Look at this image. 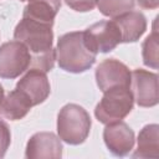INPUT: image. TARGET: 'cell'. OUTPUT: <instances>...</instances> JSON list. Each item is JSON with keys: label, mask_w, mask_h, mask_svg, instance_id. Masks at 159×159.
Listing matches in <instances>:
<instances>
[{"label": "cell", "mask_w": 159, "mask_h": 159, "mask_svg": "<svg viewBox=\"0 0 159 159\" xmlns=\"http://www.w3.org/2000/svg\"><path fill=\"white\" fill-rule=\"evenodd\" d=\"M51 24L22 17L16 25L14 39L21 41L31 55V67L48 72L53 68L56 50L52 47L53 32Z\"/></svg>", "instance_id": "6da1fadb"}, {"label": "cell", "mask_w": 159, "mask_h": 159, "mask_svg": "<svg viewBox=\"0 0 159 159\" xmlns=\"http://www.w3.org/2000/svg\"><path fill=\"white\" fill-rule=\"evenodd\" d=\"M97 52L89 45L84 31H72L60 36L56 47V60L61 70L82 73L96 62Z\"/></svg>", "instance_id": "7a4b0ae2"}, {"label": "cell", "mask_w": 159, "mask_h": 159, "mask_svg": "<svg viewBox=\"0 0 159 159\" xmlns=\"http://www.w3.org/2000/svg\"><path fill=\"white\" fill-rule=\"evenodd\" d=\"M91 117L88 112L76 104L68 103L60 109L57 116V133L58 138L67 144H82L91 130Z\"/></svg>", "instance_id": "3957f363"}, {"label": "cell", "mask_w": 159, "mask_h": 159, "mask_svg": "<svg viewBox=\"0 0 159 159\" xmlns=\"http://www.w3.org/2000/svg\"><path fill=\"white\" fill-rule=\"evenodd\" d=\"M103 97L96 106L94 116L103 124L124 119L133 109L134 97L130 87H114L103 92Z\"/></svg>", "instance_id": "277c9868"}, {"label": "cell", "mask_w": 159, "mask_h": 159, "mask_svg": "<svg viewBox=\"0 0 159 159\" xmlns=\"http://www.w3.org/2000/svg\"><path fill=\"white\" fill-rule=\"evenodd\" d=\"M31 67V55L21 41H9L0 46V77L14 80Z\"/></svg>", "instance_id": "5b68a950"}, {"label": "cell", "mask_w": 159, "mask_h": 159, "mask_svg": "<svg viewBox=\"0 0 159 159\" xmlns=\"http://www.w3.org/2000/svg\"><path fill=\"white\" fill-rule=\"evenodd\" d=\"M86 37L92 48L98 53H107L122 43L120 31L114 20L98 21L84 30Z\"/></svg>", "instance_id": "8992f818"}, {"label": "cell", "mask_w": 159, "mask_h": 159, "mask_svg": "<svg viewBox=\"0 0 159 159\" xmlns=\"http://www.w3.org/2000/svg\"><path fill=\"white\" fill-rule=\"evenodd\" d=\"M130 91L139 107H154L158 104V75L143 68L132 71Z\"/></svg>", "instance_id": "52a82bcc"}, {"label": "cell", "mask_w": 159, "mask_h": 159, "mask_svg": "<svg viewBox=\"0 0 159 159\" xmlns=\"http://www.w3.org/2000/svg\"><path fill=\"white\" fill-rule=\"evenodd\" d=\"M132 72L120 61L107 58L96 68V82L102 92L114 87H130Z\"/></svg>", "instance_id": "ba28073f"}, {"label": "cell", "mask_w": 159, "mask_h": 159, "mask_svg": "<svg viewBox=\"0 0 159 159\" xmlns=\"http://www.w3.org/2000/svg\"><path fill=\"white\" fill-rule=\"evenodd\" d=\"M15 88L31 103L32 107L45 102L51 92L46 72L39 68H30L19 80Z\"/></svg>", "instance_id": "9c48e42d"}, {"label": "cell", "mask_w": 159, "mask_h": 159, "mask_svg": "<svg viewBox=\"0 0 159 159\" xmlns=\"http://www.w3.org/2000/svg\"><path fill=\"white\" fill-rule=\"evenodd\" d=\"M103 140L108 150L116 157H125L134 147V132L123 120L106 124Z\"/></svg>", "instance_id": "30bf717a"}, {"label": "cell", "mask_w": 159, "mask_h": 159, "mask_svg": "<svg viewBox=\"0 0 159 159\" xmlns=\"http://www.w3.org/2000/svg\"><path fill=\"white\" fill-rule=\"evenodd\" d=\"M62 143L52 132L35 133L26 144L25 157L29 159H58L62 157Z\"/></svg>", "instance_id": "8fae6325"}, {"label": "cell", "mask_w": 159, "mask_h": 159, "mask_svg": "<svg viewBox=\"0 0 159 159\" xmlns=\"http://www.w3.org/2000/svg\"><path fill=\"white\" fill-rule=\"evenodd\" d=\"M117 24L122 42H135L147 30V19L139 11H128L113 19Z\"/></svg>", "instance_id": "7c38bea8"}, {"label": "cell", "mask_w": 159, "mask_h": 159, "mask_svg": "<svg viewBox=\"0 0 159 159\" xmlns=\"http://www.w3.org/2000/svg\"><path fill=\"white\" fill-rule=\"evenodd\" d=\"M60 7L61 0H29L24 9L22 17L53 25Z\"/></svg>", "instance_id": "4fadbf2b"}, {"label": "cell", "mask_w": 159, "mask_h": 159, "mask_svg": "<svg viewBox=\"0 0 159 159\" xmlns=\"http://www.w3.org/2000/svg\"><path fill=\"white\" fill-rule=\"evenodd\" d=\"M134 158H159V125L147 124L138 135V145L133 153Z\"/></svg>", "instance_id": "5bb4252c"}, {"label": "cell", "mask_w": 159, "mask_h": 159, "mask_svg": "<svg viewBox=\"0 0 159 159\" xmlns=\"http://www.w3.org/2000/svg\"><path fill=\"white\" fill-rule=\"evenodd\" d=\"M31 108V103L15 88L9 92L6 97H4L0 106V114L10 120H20L29 113Z\"/></svg>", "instance_id": "9a60e30c"}, {"label": "cell", "mask_w": 159, "mask_h": 159, "mask_svg": "<svg viewBox=\"0 0 159 159\" xmlns=\"http://www.w3.org/2000/svg\"><path fill=\"white\" fill-rule=\"evenodd\" d=\"M134 4V0H97L96 6L102 15L114 19L128 11H132Z\"/></svg>", "instance_id": "2e32d148"}, {"label": "cell", "mask_w": 159, "mask_h": 159, "mask_svg": "<svg viewBox=\"0 0 159 159\" xmlns=\"http://www.w3.org/2000/svg\"><path fill=\"white\" fill-rule=\"evenodd\" d=\"M158 31L154 25L153 32L144 40L142 45V56H143V62L145 66L157 70L158 68Z\"/></svg>", "instance_id": "e0dca14e"}, {"label": "cell", "mask_w": 159, "mask_h": 159, "mask_svg": "<svg viewBox=\"0 0 159 159\" xmlns=\"http://www.w3.org/2000/svg\"><path fill=\"white\" fill-rule=\"evenodd\" d=\"M11 143V133L6 122L0 119V158H2Z\"/></svg>", "instance_id": "ac0fdd59"}, {"label": "cell", "mask_w": 159, "mask_h": 159, "mask_svg": "<svg viewBox=\"0 0 159 159\" xmlns=\"http://www.w3.org/2000/svg\"><path fill=\"white\" fill-rule=\"evenodd\" d=\"M65 2L67 4V6H70L75 11L86 12L96 7L97 0H65Z\"/></svg>", "instance_id": "d6986e66"}, {"label": "cell", "mask_w": 159, "mask_h": 159, "mask_svg": "<svg viewBox=\"0 0 159 159\" xmlns=\"http://www.w3.org/2000/svg\"><path fill=\"white\" fill-rule=\"evenodd\" d=\"M137 2L142 9L147 10H154L159 7V0H137Z\"/></svg>", "instance_id": "ffe728a7"}, {"label": "cell", "mask_w": 159, "mask_h": 159, "mask_svg": "<svg viewBox=\"0 0 159 159\" xmlns=\"http://www.w3.org/2000/svg\"><path fill=\"white\" fill-rule=\"evenodd\" d=\"M4 97H5V92H4V87L0 84V106H1V103H2V101H4Z\"/></svg>", "instance_id": "44dd1931"}, {"label": "cell", "mask_w": 159, "mask_h": 159, "mask_svg": "<svg viewBox=\"0 0 159 159\" xmlns=\"http://www.w3.org/2000/svg\"><path fill=\"white\" fill-rule=\"evenodd\" d=\"M20 1H25V0H20Z\"/></svg>", "instance_id": "7402d4cb"}]
</instances>
